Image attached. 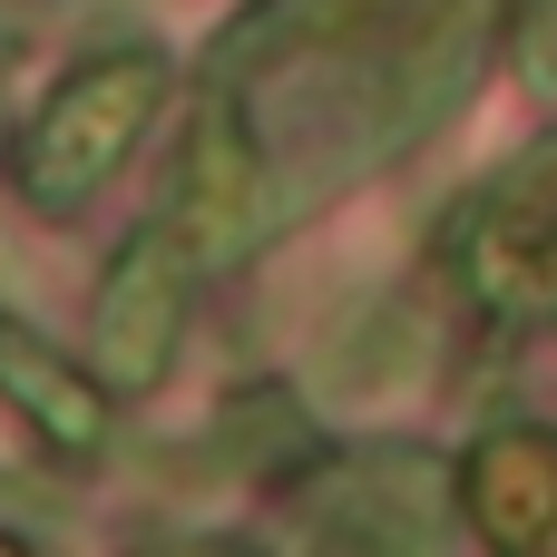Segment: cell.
<instances>
[{"label":"cell","mask_w":557,"mask_h":557,"mask_svg":"<svg viewBox=\"0 0 557 557\" xmlns=\"http://www.w3.org/2000/svg\"><path fill=\"white\" fill-rule=\"evenodd\" d=\"M470 509L499 557H557V441L548 431H499L470 470Z\"/></svg>","instance_id":"52a82bcc"},{"label":"cell","mask_w":557,"mask_h":557,"mask_svg":"<svg viewBox=\"0 0 557 557\" xmlns=\"http://www.w3.org/2000/svg\"><path fill=\"white\" fill-rule=\"evenodd\" d=\"M460 264L480 284V304L519 313V323H557V147L519 157L460 225Z\"/></svg>","instance_id":"277c9868"},{"label":"cell","mask_w":557,"mask_h":557,"mask_svg":"<svg viewBox=\"0 0 557 557\" xmlns=\"http://www.w3.org/2000/svg\"><path fill=\"white\" fill-rule=\"evenodd\" d=\"M392 0H264L215 39V78L235 69H284V59H323L333 39H352L362 20H382Z\"/></svg>","instance_id":"ba28073f"},{"label":"cell","mask_w":557,"mask_h":557,"mask_svg":"<svg viewBox=\"0 0 557 557\" xmlns=\"http://www.w3.org/2000/svg\"><path fill=\"white\" fill-rule=\"evenodd\" d=\"M450 539V470L431 450H352L313 480V548L323 557H441Z\"/></svg>","instance_id":"7a4b0ae2"},{"label":"cell","mask_w":557,"mask_h":557,"mask_svg":"<svg viewBox=\"0 0 557 557\" xmlns=\"http://www.w3.org/2000/svg\"><path fill=\"white\" fill-rule=\"evenodd\" d=\"M166 108V59L157 49H108L88 69L59 78V98L29 117V137L10 147V176L39 215H78L147 137V117Z\"/></svg>","instance_id":"6da1fadb"},{"label":"cell","mask_w":557,"mask_h":557,"mask_svg":"<svg viewBox=\"0 0 557 557\" xmlns=\"http://www.w3.org/2000/svg\"><path fill=\"white\" fill-rule=\"evenodd\" d=\"M176 333H186V255H176L166 225H137L98 274V313H88L98 382L108 392H157L166 362H176Z\"/></svg>","instance_id":"5b68a950"},{"label":"cell","mask_w":557,"mask_h":557,"mask_svg":"<svg viewBox=\"0 0 557 557\" xmlns=\"http://www.w3.org/2000/svg\"><path fill=\"white\" fill-rule=\"evenodd\" d=\"M166 215H176V255L186 264H235L264 225H274V166H264V137L255 117L215 88L186 127V157H176V186H166Z\"/></svg>","instance_id":"3957f363"},{"label":"cell","mask_w":557,"mask_h":557,"mask_svg":"<svg viewBox=\"0 0 557 557\" xmlns=\"http://www.w3.org/2000/svg\"><path fill=\"white\" fill-rule=\"evenodd\" d=\"M0 401L59 450V460H98L108 450V392H98V372H78V362H59L39 333H20V323H0Z\"/></svg>","instance_id":"8992f818"},{"label":"cell","mask_w":557,"mask_h":557,"mask_svg":"<svg viewBox=\"0 0 557 557\" xmlns=\"http://www.w3.org/2000/svg\"><path fill=\"white\" fill-rule=\"evenodd\" d=\"M0 557H29V548H20V539H0Z\"/></svg>","instance_id":"30bf717a"},{"label":"cell","mask_w":557,"mask_h":557,"mask_svg":"<svg viewBox=\"0 0 557 557\" xmlns=\"http://www.w3.org/2000/svg\"><path fill=\"white\" fill-rule=\"evenodd\" d=\"M196 557H264V548H245V539H215V548H196Z\"/></svg>","instance_id":"9c48e42d"}]
</instances>
